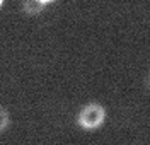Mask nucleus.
<instances>
[{"label": "nucleus", "mask_w": 150, "mask_h": 145, "mask_svg": "<svg viewBox=\"0 0 150 145\" xmlns=\"http://www.w3.org/2000/svg\"><path fill=\"white\" fill-rule=\"evenodd\" d=\"M108 111L99 101H89L80 106V109L75 115V123L79 128H82L85 132H94L99 130L106 123Z\"/></svg>", "instance_id": "1"}, {"label": "nucleus", "mask_w": 150, "mask_h": 145, "mask_svg": "<svg viewBox=\"0 0 150 145\" xmlns=\"http://www.w3.org/2000/svg\"><path fill=\"white\" fill-rule=\"evenodd\" d=\"M21 10L22 14H26L29 17H34L45 10V5L39 0H21Z\"/></svg>", "instance_id": "2"}, {"label": "nucleus", "mask_w": 150, "mask_h": 145, "mask_svg": "<svg viewBox=\"0 0 150 145\" xmlns=\"http://www.w3.org/2000/svg\"><path fill=\"white\" fill-rule=\"evenodd\" d=\"M10 125H12V115H10L9 108L0 104V135L5 133Z\"/></svg>", "instance_id": "3"}, {"label": "nucleus", "mask_w": 150, "mask_h": 145, "mask_svg": "<svg viewBox=\"0 0 150 145\" xmlns=\"http://www.w3.org/2000/svg\"><path fill=\"white\" fill-rule=\"evenodd\" d=\"M142 84H143V89L150 92V68L145 72V75H143V79H142Z\"/></svg>", "instance_id": "4"}, {"label": "nucleus", "mask_w": 150, "mask_h": 145, "mask_svg": "<svg viewBox=\"0 0 150 145\" xmlns=\"http://www.w3.org/2000/svg\"><path fill=\"white\" fill-rule=\"evenodd\" d=\"M39 2H41L43 5H46V4H50V2H55V0H39Z\"/></svg>", "instance_id": "5"}, {"label": "nucleus", "mask_w": 150, "mask_h": 145, "mask_svg": "<svg viewBox=\"0 0 150 145\" xmlns=\"http://www.w3.org/2000/svg\"><path fill=\"white\" fill-rule=\"evenodd\" d=\"M2 2H4V0H0V5H2Z\"/></svg>", "instance_id": "6"}]
</instances>
